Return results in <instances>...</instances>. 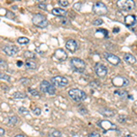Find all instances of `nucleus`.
Returning <instances> with one entry per match:
<instances>
[{
  "label": "nucleus",
  "mask_w": 137,
  "mask_h": 137,
  "mask_svg": "<svg viewBox=\"0 0 137 137\" xmlns=\"http://www.w3.org/2000/svg\"><path fill=\"white\" fill-rule=\"evenodd\" d=\"M69 95L70 96V98L75 102H82L85 99L87 98V94L84 92L83 91L80 89H71L69 91Z\"/></svg>",
  "instance_id": "nucleus-1"
},
{
  "label": "nucleus",
  "mask_w": 137,
  "mask_h": 137,
  "mask_svg": "<svg viewBox=\"0 0 137 137\" xmlns=\"http://www.w3.org/2000/svg\"><path fill=\"white\" fill-rule=\"evenodd\" d=\"M70 65H71L72 69L78 72L84 71L85 68H86L85 62L80 58H72L70 60Z\"/></svg>",
  "instance_id": "nucleus-2"
},
{
  "label": "nucleus",
  "mask_w": 137,
  "mask_h": 137,
  "mask_svg": "<svg viewBox=\"0 0 137 137\" xmlns=\"http://www.w3.org/2000/svg\"><path fill=\"white\" fill-rule=\"evenodd\" d=\"M32 22L34 23V25H36L39 27H41V28H44V27H46L48 25V22L47 20L46 17H44L41 14L34 15V17L32 18Z\"/></svg>",
  "instance_id": "nucleus-3"
},
{
  "label": "nucleus",
  "mask_w": 137,
  "mask_h": 137,
  "mask_svg": "<svg viewBox=\"0 0 137 137\" xmlns=\"http://www.w3.org/2000/svg\"><path fill=\"white\" fill-rule=\"evenodd\" d=\"M117 6L121 10L130 11L135 8V2L133 0H119L117 1Z\"/></svg>",
  "instance_id": "nucleus-4"
},
{
  "label": "nucleus",
  "mask_w": 137,
  "mask_h": 137,
  "mask_svg": "<svg viewBox=\"0 0 137 137\" xmlns=\"http://www.w3.org/2000/svg\"><path fill=\"white\" fill-rule=\"evenodd\" d=\"M92 10L95 14L100 16H103L106 15L108 13V8L105 6V4H103L102 2H96L94 4L92 8Z\"/></svg>",
  "instance_id": "nucleus-5"
},
{
  "label": "nucleus",
  "mask_w": 137,
  "mask_h": 137,
  "mask_svg": "<svg viewBox=\"0 0 137 137\" xmlns=\"http://www.w3.org/2000/svg\"><path fill=\"white\" fill-rule=\"evenodd\" d=\"M129 80L125 77H122V76H117L112 80V84L115 87H125V86L129 85Z\"/></svg>",
  "instance_id": "nucleus-6"
},
{
  "label": "nucleus",
  "mask_w": 137,
  "mask_h": 137,
  "mask_svg": "<svg viewBox=\"0 0 137 137\" xmlns=\"http://www.w3.org/2000/svg\"><path fill=\"white\" fill-rule=\"evenodd\" d=\"M51 83L59 87H65L69 84V81L63 76H55L51 79Z\"/></svg>",
  "instance_id": "nucleus-7"
},
{
  "label": "nucleus",
  "mask_w": 137,
  "mask_h": 137,
  "mask_svg": "<svg viewBox=\"0 0 137 137\" xmlns=\"http://www.w3.org/2000/svg\"><path fill=\"white\" fill-rule=\"evenodd\" d=\"M2 49L8 56H15L18 52V48L15 45H6L3 47Z\"/></svg>",
  "instance_id": "nucleus-8"
},
{
  "label": "nucleus",
  "mask_w": 137,
  "mask_h": 137,
  "mask_svg": "<svg viewBox=\"0 0 137 137\" xmlns=\"http://www.w3.org/2000/svg\"><path fill=\"white\" fill-rule=\"evenodd\" d=\"M95 72L100 78H104L106 76L108 70H107V67L102 63H97L95 66Z\"/></svg>",
  "instance_id": "nucleus-9"
},
{
  "label": "nucleus",
  "mask_w": 137,
  "mask_h": 137,
  "mask_svg": "<svg viewBox=\"0 0 137 137\" xmlns=\"http://www.w3.org/2000/svg\"><path fill=\"white\" fill-rule=\"evenodd\" d=\"M103 56H104L105 60L108 62H110L111 64H112V65H118L121 62V60H120L119 57L111 52H104Z\"/></svg>",
  "instance_id": "nucleus-10"
},
{
  "label": "nucleus",
  "mask_w": 137,
  "mask_h": 137,
  "mask_svg": "<svg viewBox=\"0 0 137 137\" xmlns=\"http://www.w3.org/2000/svg\"><path fill=\"white\" fill-rule=\"evenodd\" d=\"M54 58L56 59L57 60H59V61H64V60H67L68 54L64 49H62V48H59V49L55 50Z\"/></svg>",
  "instance_id": "nucleus-11"
},
{
  "label": "nucleus",
  "mask_w": 137,
  "mask_h": 137,
  "mask_svg": "<svg viewBox=\"0 0 137 137\" xmlns=\"http://www.w3.org/2000/svg\"><path fill=\"white\" fill-rule=\"evenodd\" d=\"M100 128H102V129H104V130H116L117 129V125H115L113 122H110V121H106V120L100 122Z\"/></svg>",
  "instance_id": "nucleus-12"
},
{
  "label": "nucleus",
  "mask_w": 137,
  "mask_h": 137,
  "mask_svg": "<svg viewBox=\"0 0 137 137\" xmlns=\"http://www.w3.org/2000/svg\"><path fill=\"white\" fill-rule=\"evenodd\" d=\"M66 48L68 50H70V52H75L78 48V44L76 42V40L74 39H69V40L66 42Z\"/></svg>",
  "instance_id": "nucleus-13"
},
{
  "label": "nucleus",
  "mask_w": 137,
  "mask_h": 137,
  "mask_svg": "<svg viewBox=\"0 0 137 137\" xmlns=\"http://www.w3.org/2000/svg\"><path fill=\"white\" fill-rule=\"evenodd\" d=\"M124 22L128 27L134 26L135 23H136V17L134 15H127L124 18Z\"/></svg>",
  "instance_id": "nucleus-14"
},
{
  "label": "nucleus",
  "mask_w": 137,
  "mask_h": 137,
  "mask_svg": "<svg viewBox=\"0 0 137 137\" xmlns=\"http://www.w3.org/2000/svg\"><path fill=\"white\" fill-rule=\"evenodd\" d=\"M99 112H100V114L106 116V117H112V116L115 115V112L109 108H100V110H99Z\"/></svg>",
  "instance_id": "nucleus-15"
},
{
  "label": "nucleus",
  "mask_w": 137,
  "mask_h": 137,
  "mask_svg": "<svg viewBox=\"0 0 137 137\" xmlns=\"http://www.w3.org/2000/svg\"><path fill=\"white\" fill-rule=\"evenodd\" d=\"M124 60L129 64H133L136 62V59H135V57L133 56V54H131V53H125L124 56Z\"/></svg>",
  "instance_id": "nucleus-16"
},
{
  "label": "nucleus",
  "mask_w": 137,
  "mask_h": 137,
  "mask_svg": "<svg viewBox=\"0 0 137 137\" xmlns=\"http://www.w3.org/2000/svg\"><path fill=\"white\" fill-rule=\"evenodd\" d=\"M51 85H52V83H49L47 81H42L40 83V90L43 92H48Z\"/></svg>",
  "instance_id": "nucleus-17"
},
{
  "label": "nucleus",
  "mask_w": 137,
  "mask_h": 137,
  "mask_svg": "<svg viewBox=\"0 0 137 137\" xmlns=\"http://www.w3.org/2000/svg\"><path fill=\"white\" fill-rule=\"evenodd\" d=\"M51 13L56 17H65L66 16V11L62 8H53L51 10Z\"/></svg>",
  "instance_id": "nucleus-18"
},
{
  "label": "nucleus",
  "mask_w": 137,
  "mask_h": 137,
  "mask_svg": "<svg viewBox=\"0 0 137 137\" xmlns=\"http://www.w3.org/2000/svg\"><path fill=\"white\" fill-rule=\"evenodd\" d=\"M25 64H26V67L27 69H29V70H36L37 69V63L31 60H27Z\"/></svg>",
  "instance_id": "nucleus-19"
},
{
  "label": "nucleus",
  "mask_w": 137,
  "mask_h": 137,
  "mask_svg": "<svg viewBox=\"0 0 137 137\" xmlns=\"http://www.w3.org/2000/svg\"><path fill=\"white\" fill-rule=\"evenodd\" d=\"M115 94H117L118 96H120L121 98H126L128 96V92L127 91H124V90H118V91H114Z\"/></svg>",
  "instance_id": "nucleus-20"
},
{
  "label": "nucleus",
  "mask_w": 137,
  "mask_h": 137,
  "mask_svg": "<svg viewBox=\"0 0 137 137\" xmlns=\"http://www.w3.org/2000/svg\"><path fill=\"white\" fill-rule=\"evenodd\" d=\"M24 57L27 60H32V59H35L36 58V55L35 53H33L32 51H25L24 52Z\"/></svg>",
  "instance_id": "nucleus-21"
},
{
  "label": "nucleus",
  "mask_w": 137,
  "mask_h": 137,
  "mask_svg": "<svg viewBox=\"0 0 137 137\" xmlns=\"http://www.w3.org/2000/svg\"><path fill=\"white\" fill-rule=\"evenodd\" d=\"M17 122H18V117H17V116L14 115V116H11V117L8 118V124H9V125L13 126V125H15Z\"/></svg>",
  "instance_id": "nucleus-22"
},
{
  "label": "nucleus",
  "mask_w": 137,
  "mask_h": 137,
  "mask_svg": "<svg viewBox=\"0 0 137 137\" xmlns=\"http://www.w3.org/2000/svg\"><path fill=\"white\" fill-rule=\"evenodd\" d=\"M13 97L15 99H25L27 97V95L25 93L21 92V91H17L13 94Z\"/></svg>",
  "instance_id": "nucleus-23"
},
{
  "label": "nucleus",
  "mask_w": 137,
  "mask_h": 137,
  "mask_svg": "<svg viewBox=\"0 0 137 137\" xmlns=\"http://www.w3.org/2000/svg\"><path fill=\"white\" fill-rule=\"evenodd\" d=\"M18 42L19 43V44H27V43L29 42V39H27V38H25V37H20L18 39Z\"/></svg>",
  "instance_id": "nucleus-24"
},
{
  "label": "nucleus",
  "mask_w": 137,
  "mask_h": 137,
  "mask_svg": "<svg viewBox=\"0 0 137 137\" xmlns=\"http://www.w3.org/2000/svg\"><path fill=\"white\" fill-rule=\"evenodd\" d=\"M19 112L24 116L29 115V111L27 110V108H25V107H20V108H19Z\"/></svg>",
  "instance_id": "nucleus-25"
},
{
  "label": "nucleus",
  "mask_w": 137,
  "mask_h": 137,
  "mask_svg": "<svg viewBox=\"0 0 137 137\" xmlns=\"http://www.w3.org/2000/svg\"><path fill=\"white\" fill-rule=\"evenodd\" d=\"M28 92L30 93L32 96H35V97L39 96V91H38L36 89H33V88H28Z\"/></svg>",
  "instance_id": "nucleus-26"
},
{
  "label": "nucleus",
  "mask_w": 137,
  "mask_h": 137,
  "mask_svg": "<svg viewBox=\"0 0 137 137\" xmlns=\"http://www.w3.org/2000/svg\"><path fill=\"white\" fill-rule=\"evenodd\" d=\"M0 80H4V81H10V76L6 73H0Z\"/></svg>",
  "instance_id": "nucleus-27"
},
{
  "label": "nucleus",
  "mask_w": 137,
  "mask_h": 137,
  "mask_svg": "<svg viewBox=\"0 0 137 137\" xmlns=\"http://www.w3.org/2000/svg\"><path fill=\"white\" fill-rule=\"evenodd\" d=\"M0 69H2V70L8 69V63H6V61H5L3 60H0Z\"/></svg>",
  "instance_id": "nucleus-28"
},
{
  "label": "nucleus",
  "mask_w": 137,
  "mask_h": 137,
  "mask_svg": "<svg viewBox=\"0 0 137 137\" xmlns=\"http://www.w3.org/2000/svg\"><path fill=\"white\" fill-rule=\"evenodd\" d=\"M51 137H62V135L60 131L55 130V131H53L52 133H51Z\"/></svg>",
  "instance_id": "nucleus-29"
},
{
  "label": "nucleus",
  "mask_w": 137,
  "mask_h": 137,
  "mask_svg": "<svg viewBox=\"0 0 137 137\" xmlns=\"http://www.w3.org/2000/svg\"><path fill=\"white\" fill-rule=\"evenodd\" d=\"M117 120H118V122H121V124H124V122L126 121V117L124 115H122V114H121V115L118 116Z\"/></svg>",
  "instance_id": "nucleus-30"
},
{
  "label": "nucleus",
  "mask_w": 137,
  "mask_h": 137,
  "mask_svg": "<svg viewBox=\"0 0 137 137\" xmlns=\"http://www.w3.org/2000/svg\"><path fill=\"white\" fill-rule=\"evenodd\" d=\"M102 23H103V20L100 19V18H97V19H95L94 21H93L92 24L95 26H100V25H102Z\"/></svg>",
  "instance_id": "nucleus-31"
},
{
  "label": "nucleus",
  "mask_w": 137,
  "mask_h": 137,
  "mask_svg": "<svg viewBox=\"0 0 137 137\" xmlns=\"http://www.w3.org/2000/svg\"><path fill=\"white\" fill-rule=\"evenodd\" d=\"M89 137H100V134L97 132H91L89 133Z\"/></svg>",
  "instance_id": "nucleus-32"
},
{
  "label": "nucleus",
  "mask_w": 137,
  "mask_h": 137,
  "mask_svg": "<svg viewBox=\"0 0 137 137\" xmlns=\"http://www.w3.org/2000/svg\"><path fill=\"white\" fill-rule=\"evenodd\" d=\"M73 8L75 10H77V11H80L81 8V3H75V4L73 5Z\"/></svg>",
  "instance_id": "nucleus-33"
},
{
  "label": "nucleus",
  "mask_w": 137,
  "mask_h": 137,
  "mask_svg": "<svg viewBox=\"0 0 137 137\" xmlns=\"http://www.w3.org/2000/svg\"><path fill=\"white\" fill-rule=\"evenodd\" d=\"M60 5L62 6H69V2L68 1H66V0H60Z\"/></svg>",
  "instance_id": "nucleus-34"
},
{
  "label": "nucleus",
  "mask_w": 137,
  "mask_h": 137,
  "mask_svg": "<svg viewBox=\"0 0 137 137\" xmlns=\"http://www.w3.org/2000/svg\"><path fill=\"white\" fill-rule=\"evenodd\" d=\"M99 32H102V34H104V37H107V36H108V30H106V29L100 28V29H98V30H97V33H99Z\"/></svg>",
  "instance_id": "nucleus-35"
},
{
  "label": "nucleus",
  "mask_w": 137,
  "mask_h": 137,
  "mask_svg": "<svg viewBox=\"0 0 137 137\" xmlns=\"http://www.w3.org/2000/svg\"><path fill=\"white\" fill-rule=\"evenodd\" d=\"M33 113L35 114V115H39L41 113V110L39 108H34L33 110Z\"/></svg>",
  "instance_id": "nucleus-36"
},
{
  "label": "nucleus",
  "mask_w": 137,
  "mask_h": 137,
  "mask_svg": "<svg viewBox=\"0 0 137 137\" xmlns=\"http://www.w3.org/2000/svg\"><path fill=\"white\" fill-rule=\"evenodd\" d=\"M38 6H39V8L42 10H47V5L44 4V3H39Z\"/></svg>",
  "instance_id": "nucleus-37"
},
{
  "label": "nucleus",
  "mask_w": 137,
  "mask_h": 137,
  "mask_svg": "<svg viewBox=\"0 0 137 137\" xmlns=\"http://www.w3.org/2000/svg\"><path fill=\"white\" fill-rule=\"evenodd\" d=\"M14 13H12V12H10V11H8L6 12V18H11V19H13L15 17H14Z\"/></svg>",
  "instance_id": "nucleus-38"
},
{
  "label": "nucleus",
  "mask_w": 137,
  "mask_h": 137,
  "mask_svg": "<svg viewBox=\"0 0 137 137\" xmlns=\"http://www.w3.org/2000/svg\"><path fill=\"white\" fill-rule=\"evenodd\" d=\"M80 112H81V113H82V114H86L88 112H87V110H86L85 108H82V109H81V110H80Z\"/></svg>",
  "instance_id": "nucleus-39"
},
{
  "label": "nucleus",
  "mask_w": 137,
  "mask_h": 137,
  "mask_svg": "<svg viewBox=\"0 0 137 137\" xmlns=\"http://www.w3.org/2000/svg\"><path fill=\"white\" fill-rule=\"evenodd\" d=\"M5 133H6V132H5V130L3 129L2 127H0V137L3 136V135L5 134Z\"/></svg>",
  "instance_id": "nucleus-40"
},
{
  "label": "nucleus",
  "mask_w": 137,
  "mask_h": 137,
  "mask_svg": "<svg viewBox=\"0 0 137 137\" xmlns=\"http://www.w3.org/2000/svg\"><path fill=\"white\" fill-rule=\"evenodd\" d=\"M119 30H120V28H119V27H117V28H116V27H115V28L113 29V32H114V33H116V32H119Z\"/></svg>",
  "instance_id": "nucleus-41"
},
{
  "label": "nucleus",
  "mask_w": 137,
  "mask_h": 137,
  "mask_svg": "<svg viewBox=\"0 0 137 137\" xmlns=\"http://www.w3.org/2000/svg\"><path fill=\"white\" fill-rule=\"evenodd\" d=\"M15 137H25L24 135H22V134H18V135H16Z\"/></svg>",
  "instance_id": "nucleus-42"
},
{
  "label": "nucleus",
  "mask_w": 137,
  "mask_h": 137,
  "mask_svg": "<svg viewBox=\"0 0 137 137\" xmlns=\"http://www.w3.org/2000/svg\"><path fill=\"white\" fill-rule=\"evenodd\" d=\"M22 64H23V63H22L21 61H18V66H21Z\"/></svg>",
  "instance_id": "nucleus-43"
}]
</instances>
